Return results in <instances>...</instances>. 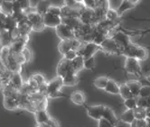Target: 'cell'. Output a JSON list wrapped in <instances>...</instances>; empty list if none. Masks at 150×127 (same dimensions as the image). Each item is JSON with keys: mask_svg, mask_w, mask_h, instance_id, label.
Wrapping results in <instances>:
<instances>
[{"mask_svg": "<svg viewBox=\"0 0 150 127\" xmlns=\"http://www.w3.org/2000/svg\"><path fill=\"white\" fill-rule=\"evenodd\" d=\"M121 55L127 58H134L138 60H146L148 52L146 48L130 42L128 45L121 49Z\"/></svg>", "mask_w": 150, "mask_h": 127, "instance_id": "obj_1", "label": "cell"}, {"mask_svg": "<svg viewBox=\"0 0 150 127\" xmlns=\"http://www.w3.org/2000/svg\"><path fill=\"white\" fill-rule=\"evenodd\" d=\"M64 86L63 80L61 77L57 76L47 83L46 96L48 98H65L66 96L61 92V88Z\"/></svg>", "mask_w": 150, "mask_h": 127, "instance_id": "obj_2", "label": "cell"}, {"mask_svg": "<svg viewBox=\"0 0 150 127\" xmlns=\"http://www.w3.org/2000/svg\"><path fill=\"white\" fill-rule=\"evenodd\" d=\"M83 44H84L83 41H80L77 38L71 39V40H62L59 44L58 50L61 54L64 55L67 51H69L71 50H74V51H78V50L81 47V45Z\"/></svg>", "mask_w": 150, "mask_h": 127, "instance_id": "obj_3", "label": "cell"}, {"mask_svg": "<svg viewBox=\"0 0 150 127\" xmlns=\"http://www.w3.org/2000/svg\"><path fill=\"white\" fill-rule=\"evenodd\" d=\"M100 47H101V51L108 54L121 55V47L117 44V42L112 37L106 38L104 41L100 44Z\"/></svg>", "mask_w": 150, "mask_h": 127, "instance_id": "obj_4", "label": "cell"}, {"mask_svg": "<svg viewBox=\"0 0 150 127\" xmlns=\"http://www.w3.org/2000/svg\"><path fill=\"white\" fill-rule=\"evenodd\" d=\"M98 51H101L100 45L96 44L91 41V42H84L77 52L78 55L82 56L83 59H87V58L93 57Z\"/></svg>", "mask_w": 150, "mask_h": 127, "instance_id": "obj_5", "label": "cell"}, {"mask_svg": "<svg viewBox=\"0 0 150 127\" xmlns=\"http://www.w3.org/2000/svg\"><path fill=\"white\" fill-rule=\"evenodd\" d=\"M27 18L29 20V22L31 23L32 28H33L34 31L41 32L46 27L44 22V17L40 14H38L36 11L27 14Z\"/></svg>", "mask_w": 150, "mask_h": 127, "instance_id": "obj_6", "label": "cell"}, {"mask_svg": "<svg viewBox=\"0 0 150 127\" xmlns=\"http://www.w3.org/2000/svg\"><path fill=\"white\" fill-rule=\"evenodd\" d=\"M55 32H56V34L59 36V38L62 41V40H71V39L76 38V35H75V31L71 27L64 25L62 23L55 28Z\"/></svg>", "mask_w": 150, "mask_h": 127, "instance_id": "obj_7", "label": "cell"}, {"mask_svg": "<svg viewBox=\"0 0 150 127\" xmlns=\"http://www.w3.org/2000/svg\"><path fill=\"white\" fill-rule=\"evenodd\" d=\"M125 69L127 73L133 74L140 78L141 75V67L139 64V60L134 58H127L125 62Z\"/></svg>", "mask_w": 150, "mask_h": 127, "instance_id": "obj_8", "label": "cell"}, {"mask_svg": "<svg viewBox=\"0 0 150 127\" xmlns=\"http://www.w3.org/2000/svg\"><path fill=\"white\" fill-rule=\"evenodd\" d=\"M4 107L7 110H16L20 108V92L13 96L3 97Z\"/></svg>", "mask_w": 150, "mask_h": 127, "instance_id": "obj_9", "label": "cell"}, {"mask_svg": "<svg viewBox=\"0 0 150 127\" xmlns=\"http://www.w3.org/2000/svg\"><path fill=\"white\" fill-rule=\"evenodd\" d=\"M73 70L74 69L71 65V61L62 58V60H61L57 66V76L63 79L66 75H68L69 73H71Z\"/></svg>", "mask_w": 150, "mask_h": 127, "instance_id": "obj_10", "label": "cell"}, {"mask_svg": "<svg viewBox=\"0 0 150 127\" xmlns=\"http://www.w3.org/2000/svg\"><path fill=\"white\" fill-rule=\"evenodd\" d=\"M110 37H112L117 42V44L121 47V49L126 47L127 45H128L131 42L129 35H127L126 33H124V32H122V31L117 30V28L114 31V33L111 34Z\"/></svg>", "mask_w": 150, "mask_h": 127, "instance_id": "obj_11", "label": "cell"}, {"mask_svg": "<svg viewBox=\"0 0 150 127\" xmlns=\"http://www.w3.org/2000/svg\"><path fill=\"white\" fill-rule=\"evenodd\" d=\"M80 19H81V23H83V24L96 25L94 9L87 8V7H85V6H84V7L81 9V11Z\"/></svg>", "mask_w": 150, "mask_h": 127, "instance_id": "obj_12", "label": "cell"}, {"mask_svg": "<svg viewBox=\"0 0 150 127\" xmlns=\"http://www.w3.org/2000/svg\"><path fill=\"white\" fill-rule=\"evenodd\" d=\"M87 114L89 117H91L93 120L99 121L100 119L103 118V114L106 107L102 105H92V107H87Z\"/></svg>", "mask_w": 150, "mask_h": 127, "instance_id": "obj_13", "label": "cell"}, {"mask_svg": "<svg viewBox=\"0 0 150 127\" xmlns=\"http://www.w3.org/2000/svg\"><path fill=\"white\" fill-rule=\"evenodd\" d=\"M44 17V22L46 27H52V28H56L58 25L62 24V16L56 15L51 13H46Z\"/></svg>", "mask_w": 150, "mask_h": 127, "instance_id": "obj_14", "label": "cell"}, {"mask_svg": "<svg viewBox=\"0 0 150 127\" xmlns=\"http://www.w3.org/2000/svg\"><path fill=\"white\" fill-rule=\"evenodd\" d=\"M83 8V7H82ZM82 8H77V7H71L66 5L62 6V17H77L80 18L81 16V11Z\"/></svg>", "mask_w": 150, "mask_h": 127, "instance_id": "obj_15", "label": "cell"}, {"mask_svg": "<svg viewBox=\"0 0 150 127\" xmlns=\"http://www.w3.org/2000/svg\"><path fill=\"white\" fill-rule=\"evenodd\" d=\"M70 100L77 105H84L85 102H86V98H85V95L81 90H74L70 95Z\"/></svg>", "mask_w": 150, "mask_h": 127, "instance_id": "obj_16", "label": "cell"}, {"mask_svg": "<svg viewBox=\"0 0 150 127\" xmlns=\"http://www.w3.org/2000/svg\"><path fill=\"white\" fill-rule=\"evenodd\" d=\"M24 80L22 79V76H21L20 73H13L11 79H10L9 85H11L13 88H15L16 89L19 90L22 88V87L24 86Z\"/></svg>", "mask_w": 150, "mask_h": 127, "instance_id": "obj_17", "label": "cell"}, {"mask_svg": "<svg viewBox=\"0 0 150 127\" xmlns=\"http://www.w3.org/2000/svg\"><path fill=\"white\" fill-rule=\"evenodd\" d=\"M17 21L14 18V16L12 15H6V18L3 20V30H6V31H12L13 29L17 27Z\"/></svg>", "mask_w": 150, "mask_h": 127, "instance_id": "obj_18", "label": "cell"}, {"mask_svg": "<svg viewBox=\"0 0 150 127\" xmlns=\"http://www.w3.org/2000/svg\"><path fill=\"white\" fill-rule=\"evenodd\" d=\"M63 80V85L64 86H70V87H73L75 85H77L79 82L78 79V76H77V72L76 71H71V73H69L68 75H66L62 79Z\"/></svg>", "mask_w": 150, "mask_h": 127, "instance_id": "obj_19", "label": "cell"}, {"mask_svg": "<svg viewBox=\"0 0 150 127\" xmlns=\"http://www.w3.org/2000/svg\"><path fill=\"white\" fill-rule=\"evenodd\" d=\"M128 88H129L131 93L133 94V96L135 98H137L139 96V93H140L141 88H142V82L138 81V80H131V81H127L126 83Z\"/></svg>", "mask_w": 150, "mask_h": 127, "instance_id": "obj_20", "label": "cell"}, {"mask_svg": "<svg viewBox=\"0 0 150 127\" xmlns=\"http://www.w3.org/2000/svg\"><path fill=\"white\" fill-rule=\"evenodd\" d=\"M103 118H105L108 121H110L115 126H117V124H119V123H120V119L117 117V115L115 114L114 111L111 108L108 107H106V108H105L104 114H103Z\"/></svg>", "mask_w": 150, "mask_h": 127, "instance_id": "obj_21", "label": "cell"}, {"mask_svg": "<svg viewBox=\"0 0 150 127\" xmlns=\"http://www.w3.org/2000/svg\"><path fill=\"white\" fill-rule=\"evenodd\" d=\"M62 23L71 27L75 31L81 24V21L77 17H62Z\"/></svg>", "mask_w": 150, "mask_h": 127, "instance_id": "obj_22", "label": "cell"}, {"mask_svg": "<svg viewBox=\"0 0 150 127\" xmlns=\"http://www.w3.org/2000/svg\"><path fill=\"white\" fill-rule=\"evenodd\" d=\"M13 38L10 34V32L6 30H3L0 34V42L4 45V47H10L13 44Z\"/></svg>", "mask_w": 150, "mask_h": 127, "instance_id": "obj_23", "label": "cell"}, {"mask_svg": "<svg viewBox=\"0 0 150 127\" xmlns=\"http://www.w3.org/2000/svg\"><path fill=\"white\" fill-rule=\"evenodd\" d=\"M51 6V3L48 0H41L35 7V11L41 15H45L46 13H48Z\"/></svg>", "mask_w": 150, "mask_h": 127, "instance_id": "obj_24", "label": "cell"}, {"mask_svg": "<svg viewBox=\"0 0 150 127\" xmlns=\"http://www.w3.org/2000/svg\"><path fill=\"white\" fill-rule=\"evenodd\" d=\"M35 120L37 124L45 123L51 117L46 110H37L35 113Z\"/></svg>", "mask_w": 150, "mask_h": 127, "instance_id": "obj_25", "label": "cell"}, {"mask_svg": "<svg viewBox=\"0 0 150 127\" xmlns=\"http://www.w3.org/2000/svg\"><path fill=\"white\" fill-rule=\"evenodd\" d=\"M120 89V85L117 84L116 81H114L113 79H110L108 84H107V87L104 89V91H106L107 93L112 94V95H119Z\"/></svg>", "mask_w": 150, "mask_h": 127, "instance_id": "obj_26", "label": "cell"}, {"mask_svg": "<svg viewBox=\"0 0 150 127\" xmlns=\"http://www.w3.org/2000/svg\"><path fill=\"white\" fill-rule=\"evenodd\" d=\"M117 29L120 30V31L124 32V33H126L127 35H129V36H132V35H135V34H138V35H141V37H144L147 34L150 33V28L149 29H146V30H127V29H124L123 27H121L120 25V26L117 27Z\"/></svg>", "mask_w": 150, "mask_h": 127, "instance_id": "obj_27", "label": "cell"}, {"mask_svg": "<svg viewBox=\"0 0 150 127\" xmlns=\"http://www.w3.org/2000/svg\"><path fill=\"white\" fill-rule=\"evenodd\" d=\"M137 5L134 4L133 2L129 1V0H122V2L120 6V7L117 8V14H119L120 16H122V15L127 11V10H129V9H132L136 6Z\"/></svg>", "mask_w": 150, "mask_h": 127, "instance_id": "obj_28", "label": "cell"}, {"mask_svg": "<svg viewBox=\"0 0 150 127\" xmlns=\"http://www.w3.org/2000/svg\"><path fill=\"white\" fill-rule=\"evenodd\" d=\"M135 115H134V111L133 110H130V109H127L120 116V120L126 123V124H128L129 125L134 120H135Z\"/></svg>", "mask_w": 150, "mask_h": 127, "instance_id": "obj_29", "label": "cell"}, {"mask_svg": "<svg viewBox=\"0 0 150 127\" xmlns=\"http://www.w3.org/2000/svg\"><path fill=\"white\" fill-rule=\"evenodd\" d=\"M25 47H26V44L17 40L13 41V44L9 47V49H10V52H12V53H19V52H22Z\"/></svg>", "mask_w": 150, "mask_h": 127, "instance_id": "obj_30", "label": "cell"}, {"mask_svg": "<svg viewBox=\"0 0 150 127\" xmlns=\"http://www.w3.org/2000/svg\"><path fill=\"white\" fill-rule=\"evenodd\" d=\"M71 65L73 69L76 71L77 73L81 71L82 69H84V59L82 56L78 55L74 60H71Z\"/></svg>", "mask_w": 150, "mask_h": 127, "instance_id": "obj_31", "label": "cell"}, {"mask_svg": "<svg viewBox=\"0 0 150 127\" xmlns=\"http://www.w3.org/2000/svg\"><path fill=\"white\" fill-rule=\"evenodd\" d=\"M109 80H110L109 78H107L105 76H101V77H99V78H96L93 80V84L97 88L104 90L106 88V87H107V84H108Z\"/></svg>", "mask_w": 150, "mask_h": 127, "instance_id": "obj_32", "label": "cell"}, {"mask_svg": "<svg viewBox=\"0 0 150 127\" xmlns=\"http://www.w3.org/2000/svg\"><path fill=\"white\" fill-rule=\"evenodd\" d=\"M0 11L7 15H13V1H2L0 4Z\"/></svg>", "mask_w": 150, "mask_h": 127, "instance_id": "obj_33", "label": "cell"}, {"mask_svg": "<svg viewBox=\"0 0 150 127\" xmlns=\"http://www.w3.org/2000/svg\"><path fill=\"white\" fill-rule=\"evenodd\" d=\"M120 95L121 96V98L126 100L127 98H133V94L131 93L129 88H128L127 85L125 83V84H121L120 85Z\"/></svg>", "mask_w": 150, "mask_h": 127, "instance_id": "obj_34", "label": "cell"}, {"mask_svg": "<svg viewBox=\"0 0 150 127\" xmlns=\"http://www.w3.org/2000/svg\"><path fill=\"white\" fill-rule=\"evenodd\" d=\"M134 115L136 119H146V108L137 107L134 110Z\"/></svg>", "mask_w": 150, "mask_h": 127, "instance_id": "obj_35", "label": "cell"}, {"mask_svg": "<svg viewBox=\"0 0 150 127\" xmlns=\"http://www.w3.org/2000/svg\"><path fill=\"white\" fill-rule=\"evenodd\" d=\"M100 9L104 12H108V10L110 9V3L109 0H96V7Z\"/></svg>", "mask_w": 150, "mask_h": 127, "instance_id": "obj_36", "label": "cell"}, {"mask_svg": "<svg viewBox=\"0 0 150 127\" xmlns=\"http://www.w3.org/2000/svg\"><path fill=\"white\" fill-rule=\"evenodd\" d=\"M124 105L126 107L127 109L134 110V109L137 107V98L133 97V98H127V99L124 100Z\"/></svg>", "mask_w": 150, "mask_h": 127, "instance_id": "obj_37", "label": "cell"}, {"mask_svg": "<svg viewBox=\"0 0 150 127\" xmlns=\"http://www.w3.org/2000/svg\"><path fill=\"white\" fill-rule=\"evenodd\" d=\"M106 19H108L110 21H120L121 20V16L119 15L117 11H115V10L110 8L106 14Z\"/></svg>", "mask_w": 150, "mask_h": 127, "instance_id": "obj_38", "label": "cell"}, {"mask_svg": "<svg viewBox=\"0 0 150 127\" xmlns=\"http://www.w3.org/2000/svg\"><path fill=\"white\" fill-rule=\"evenodd\" d=\"M95 68V59L93 57L84 59V69L92 70Z\"/></svg>", "mask_w": 150, "mask_h": 127, "instance_id": "obj_39", "label": "cell"}, {"mask_svg": "<svg viewBox=\"0 0 150 127\" xmlns=\"http://www.w3.org/2000/svg\"><path fill=\"white\" fill-rule=\"evenodd\" d=\"M129 127H147L146 119H135L129 124Z\"/></svg>", "mask_w": 150, "mask_h": 127, "instance_id": "obj_40", "label": "cell"}, {"mask_svg": "<svg viewBox=\"0 0 150 127\" xmlns=\"http://www.w3.org/2000/svg\"><path fill=\"white\" fill-rule=\"evenodd\" d=\"M11 54L13 55L15 60L19 63V64L22 65V66L26 63V60H25V57H24L22 52H19V53H12V52H11Z\"/></svg>", "mask_w": 150, "mask_h": 127, "instance_id": "obj_41", "label": "cell"}, {"mask_svg": "<svg viewBox=\"0 0 150 127\" xmlns=\"http://www.w3.org/2000/svg\"><path fill=\"white\" fill-rule=\"evenodd\" d=\"M63 56V58L64 59H66V60H74L75 58H76L77 56H78V52H77V51H74V50H71V51H67L65 54L64 55H62Z\"/></svg>", "mask_w": 150, "mask_h": 127, "instance_id": "obj_42", "label": "cell"}, {"mask_svg": "<svg viewBox=\"0 0 150 127\" xmlns=\"http://www.w3.org/2000/svg\"><path fill=\"white\" fill-rule=\"evenodd\" d=\"M31 78H33V79H34L37 83H38L39 86H41V85L46 83V80H45V77L42 76V74H40V73L34 74V75H32V76H31Z\"/></svg>", "mask_w": 150, "mask_h": 127, "instance_id": "obj_43", "label": "cell"}, {"mask_svg": "<svg viewBox=\"0 0 150 127\" xmlns=\"http://www.w3.org/2000/svg\"><path fill=\"white\" fill-rule=\"evenodd\" d=\"M98 127H116V126L107 119L101 118L98 121Z\"/></svg>", "mask_w": 150, "mask_h": 127, "instance_id": "obj_44", "label": "cell"}, {"mask_svg": "<svg viewBox=\"0 0 150 127\" xmlns=\"http://www.w3.org/2000/svg\"><path fill=\"white\" fill-rule=\"evenodd\" d=\"M82 4L85 7L91 8V9H95L96 7V0H83Z\"/></svg>", "mask_w": 150, "mask_h": 127, "instance_id": "obj_45", "label": "cell"}, {"mask_svg": "<svg viewBox=\"0 0 150 127\" xmlns=\"http://www.w3.org/2000/svg\"><path fill=\"white\" fill-rule=\"evenodd\" d=\"M19 3V5L22 7V9L24 11H26L27 9H29L31 6H30V0H16Z\"/></svg>", "mask_w": 150, "mask_h": 127, "instance_id": "obj_46", "label": "cell"}, {"mask_svg": "<svg viewBox=\"0 0 150 127\" xmlns=\"http://www.w3.org/2000/svg\"><path fill=\"white\" fill-rule=\"evenodd\" d=\"M22 53H23V55H24V57H25V60H26V63L29 62V61L31 60V59H32V51H31L27 47H25V48L23 50Z\"/></svg>", "mask_w": 150, "mask_h": 127, "instance_id": "obj_47", "label": "cell"}, {"mask_svg": "<svg viewBox=\"0 0 150 127\" xmlns=\"http://www.w3.org/2000/svg\"><path fill=\"white\" fill-rule=\"evenodd\" d=\"M44 124H45L47 127H60L59 123L57 122V120H55L54 118H52V117H50V119Z\"/></svg>", "mask_w": 150, "mask_h": 127, "instance_id": "obj_48", "label": "cell"}, {"mask_svg": "<svg viewBox=\"0 0 150 127\" xmlns=\"http://www.w3.org/2000/svg\"><path fill=\"white\" fill-rule=\"evenodd\" d=\"M49 13L53 14V15H62V7L59 6H51L49 9Z\"/></svg>", "mask_w": 150, "mask_h": 127, "instance_id": "obj_49", "label": "cell"}, {"mask_svg": "<svg viewBox=\"0 0 150 127\" xmlns=\"http://www.w3.org/2000/svg\"><path fill=\"white\" fill-rule=\"evenodd\" d=\"M10 34H11V36H12L14 41H16V40L20 37V35H21V33H20V31H19L18 27L13 29L12 31H10Z\"/></svg>", "mask_w": 150, "mask_h": 127, "instance_id": "obj_50", "label": "cell"}, {"mask_svg": "<svg viewBox=\"0 0 150 127\" xmlns=\"http://www.w3.org/2000/svg\"><path fill=\"white\" fill-rule=\"evenodd\" d=\"M7 70V69L6 68V66L3 64H0V81H1V79H2V77H3V75L5 74V72Z\"/></svg>", "mask_w": 150, "mask_h": 127, "instance_id": "obj_51", "label": "cell"}, {"mask_svg": "<svg viewBox=\"0 0 150 127\" xmlns=\"http://www.w3.org/2000/svg\"><path fill=\"white\" fill-rule=\"evenodd\" d=\"M150 107V97L146 98V108Z\"/></svg>", "mask_w": 150, "mask_h": 127, "instance_id": "obj_52", "label": "cell"}, {"mask_svg": "<svg viewBox=\"0 0 150 127\" xmlns=\"http://www.w3.org/2000/svg\"><path fill=\"white\" fill-rule=\"evenodd\" d=\"M146 118L150 119V107L146 108Z\"/></svg>", "mask_w": 150, "mask_h": 127, "instance_id": "obj_53", "label": "cell"}, {"mask_svg": "<svg viewBox=\"0 0 150 127\" xmlns=\"http://www.w3.org/2000/svg\"><path fill=\"white\" fill-rule=\"evenodd\" d=\"M2 31H3V21H2L1 17H0V34H1Z\"/></svg>", "mask_w": 150, "mask_h": 127, "instance_id": "obj_54", "label": "cell"}, {"mask_svg": "<svg viewBox=\"0 0 150 127\" xmlns=\"http://www.w3.org/2000/svg\"><path fill=\"white\" fill-rule=\"evenodd\" d=\"M129 1H131V2H133L134 4H136V5H137L139 2H140V0H129Z\"/></svg>", "mask_w": 150, "mask_h": 127, "instance_id": "obj_55", "label": "cell"}, {"mask_svg": "<svg viewBox=\"0 0 150 127\" xmlns=\"http://www.w3.org/2000/svg\"><path fill=\"white\" fill-rule=\"evenodd\" d=\"M146 126L150 127V119L149 118H146Z\"/></svg>", "mask_w": 150, "mask_h": 127, "instance_id": "obj_56", "label": "cell"}, {"mask_svg": "<svg viewBox=\"0 0 150 127\" xmlns=\"http://www.w3.org/2000/svg\"><path fill=\"white\" fill-rule=\"evenodd\" d=\"M3 49H4V45L0 42V53H1V51H3Z\"/></svg>", "mask_w": 150, "mask_h": 127, "instance_id": "obj_57", "label": "cell"}, {"mask_svg": "<svg viewBox=\"0 0 150 127\" xmlns=\"http://www.w3.org/2000/svg\"><path fill=\"white\" fill-rule=\"evenodd\" d=\"M36 127H47L45 124H37Z\"/></svg>", "mask_w": 150, "mask_h": 127, "instance_id": "obj_58", "label": "cell"}, {"mask_svg": "<svg viewBox=\"0 0 150 127\" xmlns=\"http://www.w3.org/2000/svg\"><path fill=\"white\" fill-rule=\"evenodd\" d=\"M75 2H77V3H81V4H82V1L83 0H74Z\"/></svg>", "mask_w": 150, "mask_h": 127, "instance_id": "obj_59", "label": "cell"}, {"mask_svg": "<svg viewBox=\"0 0 150 127\" xmlns=\"http://www.w3.org/2000/svg\"><path fill=\"white\" fill-rule=\"evenodd\" d=\"M1 1H14V0H1Z\"/></svg>", "mask_w": 150, "mask_h": 127, "instance_id": "obj_60", "label": "cell"}]
</instances>
